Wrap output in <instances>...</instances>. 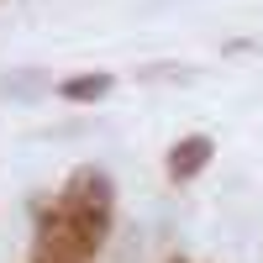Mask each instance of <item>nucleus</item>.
Here are the masks:
<instances>
[{"instance_id": "nucleus-2", "label": "nucleus", "mask_w": 263, "mask_h": 263, "mask_svg": "<svg viewBox=\"0 0 263 263\" xmlns=\"http://www.w3.org/2000/svg\"><path fill=\"white\" fill-rule=\"evenodd\" d=\"M95 242L58 205H37V258L32 263H95Z\"/></svg>"}, {"instance_id": "nucleus-4", "label": "nucleus", "mask_w": 263, "mask_h": 263, "mask_svg": "<svg viewBox=\"0 0 263 263\" xmlns=\"http://www.w3.org/2000/svg\"><path fill=\"white\" fill-rule=\"evenodd\" d=\"M116 90V79L105 74V69H90V74H69V79H58V95L69 100V105H95Z\"/></svg>"}, {"instance_id": "nucleus-5", "label": "nucleus", "mask_w": 263, "mask_h": 263, "mask_svg": "<svg viewBox=\"0 0 263 263\" xmlns=\"http://www.w3.org/2000/svg\"><path fill=\"white\" fill-rule=\"evenodd\" d=\"M42 90H48V74L42 69H16L0 79V95H11V100H37Z\"/></svg>"}, {"instance_id": "nucleus-6", "label": "nucleus", "mask_w": 263, "mask_h": 263, "mask_svg": "<svg viewBox=\"0 0 263 263\" xmlns=\"http://www.w3.org/2000/svg\"><path fill=\"white\" fill-rule=\"evenodd\" d=\"M137 79H142V84H153V79H174V84H184V79H195V74L179 69V63H142Z\"/></svg>"}, {"instance_id": "nucleus-3", "label": "nucleus", "mask_w": 263, "mask_h": 263, "mask_svg": "<svg viewBox=\"0 0 263 263\" xmlns=\"http://www.w3.org/2000/svg\"><path fill=\"white\" fill-rule=\"evenodd\" d=\"M211 158H216V137H205V132H190V137H179V142L168 147L163 168H168L174 184H190V179H200V174L211 168Z\"/></svg>"}, {"instance_id": "nucleus-1", "label": "nucleus", "mask_w": 263, "mask_h": 263, "mask_svg": "<svg viewBox=\"0 0 263 263\" xmlns=\"http://www.w3.org/2000/svg\"><path fill=\"white\" fill-rule=\"evenodd\" d=\"M58 211H63V216H69V221L100 248L105 237H111V221H116V184H111V174L95 168V163L74 168L69 179H63Z\"/></svg>"}]
</instances>
